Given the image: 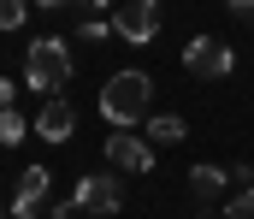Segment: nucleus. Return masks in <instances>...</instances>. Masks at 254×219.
I'll list each match as a JSON object with an SVG mask.
<instances>
[{
    "mask_svg": "<svg viewBox=\"0 0 254 219\" xmlns=\"http://www.w3.org/2000/svg\"><path fill=\"white\" fill-rule=\"evenodd\" d=\"M107 160H113L119 172H148V166H154V143H148V137H130V131H113V137H107Z\"/></svg>",
    "mask_w": 254,
    "mask_h": 219,
    "instance_id": "6",
    "label": "nucleus"
},
{
    "mask_svg": "<svg viewBox=\"0 0 254 219\" xmlns=\"http://www.w3.org/2000/svg\"><path fill=\"white\" fill-rule=\"evenodd\" d=\"M24 131H30V125H24V113L0 107V143H6V148H18V143H24Z\"/></svg>",
    "mask_w": 254,
    "mask_h": 219,
    "instance_id": "11",
    "label": "nucleus"
},
{
    "mask_svg": "<svg viewBox=\"0 0 254 219\" xmlns=\"http://www.w3.org/2000/svg\"><path fill=\"white\" fill-rule=\"evenodd\" d=\"M60 6H77V12H101V6H113V0H60Z\"/></svg>",
    "mask_w": 254,
    "mask_h": 219,
    "instance_id": "14",
    "label": "nucleus"
},
{
    "mask_svg": "<svg viewBox=\"0 0 254 219\" xmlns=\"http://www.w3.org/2000/svg\"><path fill=\"white\" fill-rule=\"evenodd\" d=\"M83 214H119L125 208V190H119V178L113 172H89L83 184H77V196H71Z\"/></svg>",
    "mask_w": 254,
    "mask_h": 219,
    "instance_id": "4",
    "label": "nucleus"
},
{
    "mask_svg": "<svg viewBox=\"0 0 254 219\" xmlns=\"http://www.w3.org/2000/svg\"><path fill=\"white\" fill-rule=\"evenodd\" d=\"M184 137H190V125L178 113H154L148 119V143H184Z\"/></svg>",
    "mask_w": 254,
    "mask_h": 219,
    "instance_id": "9",
    "label": "nucleus"
},
{
    "mask_svg": "<svg viewBox=\"0 0 254 219\" xmlns=\"http://www.w3.org/2000/svg\"><path fill=\"white\" fill-rule=\"evenodd\" d=\"M42 202H48V166H24V172H18V202H12V214L30 219Z\"/></svg>",
    "mask_w": 254,
    "mask_h": 219,
    "instance_id": "7",
    "label": "nucleus"
},
{
    "mask_svg": "<svg viewBox=\"0 0 254 219\" xmlns=\"http://www.w3.org/2000/svg\"><path fill=\"white\" fill-rule=\"evenodd\" d=\"M30 18V0H0V30H18Z\"/></svg>",
    "mask_w": 254,
    "mask_h": 219,
    "instance_id": "12",
    "label": "nucleus"
},
{
    "mask_svg": "<svg viewBox=\"0 0 254 219\" xmlns=\"http://www.w3.org/2000/svg\"><path fill=\"white\" fill-rule=\"evenodd\" d=\"M148 107H154L148 72H113L107 83H101V119H107L113 131H125V125H136V119H154Z\"/></svg>",
    "mask_w": 254,
    "mask_h": 219,
    "instance_id": "1",
    "label": "nucleus"
},
{
    "mask_svg": "<svg viewBox=\"0 0 254 219\" xmlns=\"http://www.w3.org/2000/svg\"><path fill=\"white\" fill-rule=\"evenodd\" d=\"M24 83H30V89H42V95H60L65 83H71V54H65L60 36L30 42V54H24Z\"/></svg>",
    "mask_w": 254,
    "mask_h": 219,
    "instance_id": "2",
    "label": "nucleus"
},
{
    "mask_svg": "<svg viewBox=\"0 0 254 219\" xmlns=\"http://www.w3.org/2000/svg\"><path fill=\"white\" fill-rule=\"evenodd\" d=\"M231 12H237V18H249V24H254V0H231Z\"/></svg>",
    "mask_w": 254,
    "mask_h": 219,
    "instance_id": "15",
    "label": "nucleus"
},
{
    "mask_svg": "<svg viewBox=\"0 0 254 219\" xmlns=\"http://www.w3.org/2000/svg\"><path fill=\"white\" fill-rule=\"evenodd\" d=\"M113 36H125V42H154L160 36V0H125L119 12H113Z\"/></svg>",
    "mask_w": 254,
    "mask_h": 219,
    "instance_id": "3",
    "label": "nucleus"
},
{
    "mask_svg": "<svg viewBox=\"0 0 254 219\" xmlns=\"http://www.w3.org/2000/svg\"><path fill=\"white\" fill-rule=\"evenodd\" d=\"M225 219H254V190H237L225 202Z\"/></svg>",
    "mask_w": 254,
    "mask_h": 219,
    "instance_id": "13",
    "label": "nucleus"
},
{
    "mask_svg": "<svg viewBox=\"0 0 254 219\" xmlns=\"http://www.w3.org/2000/svg\"><path fill=\"white\" fill-rule=\"evenodd\" d=\"M225 178H231V172H219V166H195V172H190V190L201 196V202H213V196L225 190Z\"/></svg>",
    "mask_w": 254,
    "mask_h": 219,
    "instance_id": "10",
    "label": "nucleus"
},
{
    "mask_svg": "<svg viewBox=\"0 0 254 219\" xmlns=\"http://www.w3.org/2000/svg\"><path fill=\"white\" fill-rule=\"evenodd\" d=\"M6 214H12V208H6V202H0V219H6Z\"/></svg>",
    "mask_w": 254,
    "mask_h": 219,
    "instance_id": "17",
    "label": "nucleus"
},
{
    "mask_svg": "<svg viewBox=\"0 0 254 219\" xmlns=\"http://www.w3.org/2000/svg\"><path fill=\"white\" fill-rule=\"evenodd\" d=\"M12 95H18V83H6V77H0V107H12Z\"/></svg>",
    "mask_w": 254,
    "mask_h": 219,
    "instance_id": "16",
    "label": "nucleus"
},
{
    "mask_svg": "<svg viewBox=\"0 0 254 219\" xmlns=\"http://www.w3.org/2000/svg\"><path fill=\"white\" fill-rule=\"evenodd\" d=\"M71 131H77L71 101H48V107L36 113V137H48V143H71Z\"/></svg>",
    "mask_w": 254,
    "mask_h": 219,
    "instance_id": "8",
    "label": "nucleus"
},
{
    "mask_svg": "<svg viewBox=\"0 0 254 219\" xmlns=\"http://www.w3.org/2000/svg\"><path fill=\"white\" fill-rule=\"evenodd\" d=\"M184 66H190L195 77H225L231 66H237V54H231L219 36H195L190 48H184Z\"/></svg>",
    "mask_w": 254,
    "mask_h": 219,
    "instance_id": "5",
    "label": "nucleus"
}]
</instances>
